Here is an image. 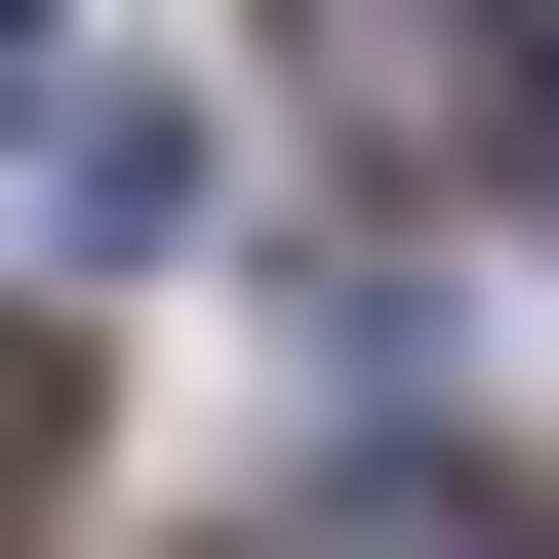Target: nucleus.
<instances>
[{"mask_svg":"<svg viewBox=\"0 0 559 559\" xmlns=\"http://www.w3.org/2000/svg\"><path fill=\"white\" fill-rule=\"evenodd\" d=\"M280 559H559V520H520V479H440V440H360V479H320Z\"/></svg>","mask_w":559,"mask_h":559,"instance_id":"obj_1","label":"nucleus"},{"mask_svg":"<svg viewBox=\"0 0 559 559\" xmlns=\"http://www.w3.org/2000/svg\"><path fill=\"white\" fill-rule=\"evenodd\" d=\"M81 520V360H40V320H0V559Z\"/></svg>","mask_w":559,"mask_h":559,"instance_id":"obj_2","label":"nucleus"},{"mask_svg":"<svg viewBox=\"0 0 559 559\" xmlns=\"http://www.w3.org/2000/svg\"><path fill=\"white\" fill-rule=\"evenodd\" d=\"M40 40H81V0H0V120H40Z\"/></svg>","mask_w":559,"mask_h":559,"instance_id":"obj_3","label":"nucleus"}]
</instances>
